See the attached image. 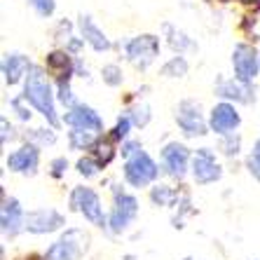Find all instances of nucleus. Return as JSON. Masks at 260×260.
Returning a JSON list of instances; mask_svg holds the SVG:
<instances>
[{
	"instance_id": "6ab92c4d",
	"label": "nucleus",
	"mask_w": 260,
	"mask_h": 260,
	"mask_svg": "<svg viewBox=\"0 0 260 260\" xmlns=\"http://www.w3.org/2000/svg\"><path fill=\"white\" fill-rule=\"evenodd\" d=\"M47 68L56 75V80H68L71 78V59L63 52H54V54L47 56Z\"/></svg>"
},
{
	"instance_id": "0eeeda50",
	"label": "nucleus",
	"mask_w": 260,
	"mask_h": 260,
	"mask_svg": "<svg viewBox=\"0 0 260 260\" xmlns=\"http://www.w3.org/2000/svg\"><path fill=\"white\" fill-rule=\"evenodd\" d=\"M176 122H178V127L183 129L185 136H202V134H206V124H204V117H202L200 103L194 101H183L178 106Z\"/></svg>"
},
{
	"instance_id": "f03ea898",
	"label": "nucleus",
	"mask_w": 260,
	"mask_h": 260,
	"mask_svg": "<svg viewBox=\"0 0 260 260\" xmlns=\"http://www.w3.org/2000/svg\"><path fill=\"white\" fill-rule=\"evenodd\" d=\"M87 242H89V235L78 228L68 230L66 235L61 237L59 242H54L47 248L45 258L47 260H80L87 251Z\"/></svg>"
},
{
	"instance_id": "a211bd4d",
	"label": "nucleus",
	"mask_w": 260,
	"mask_h": 260,
	"mask_svg": "<svg viewBox=\"0 0 260 260\" xmlns=\"http://www.w3.org/2000/svg\"><path fill=\"white\" fill-rule=\"evenodd\" d=\"M218 94L225 99H235V101L248 103L251 101V89H248V82H242V80H230V82H220L218 87Z\"/></svg>"
},
{
	"instance_id": "aec40b11",
	"label": "nucleus",
	"mask_w": 260,
	"mask_h": 260,
	"mask_svg": "<svg viewBox=\"0 0 260 260\" xmlns=\"http://www.w3.org/2000/svg\"><path fill=\"white\" fill-rule=\"evenodd\" d=\"M94 134L96 132H89V129H73L71 132V148L73 150H85V148L96 145Z\"/></svg>"
},
{
	"instance_id": "20e7f679",
	"label": "nucleus",
	"mask_w": 260,
	"mask_h": 260,
	"mask_svg": "<svg viewBox=\"0 0 260 260\" xmlns=\"http://www.w3.org/2000/svg\"><path fill=\"white\" fill-rule=\"evenodd\" d=\"M71 209L73 211H80L82 216L94 223L96 228H103L106 225V216H103V206L99 194L91 188H75L71 194Z\"/></svg>"
},
{
	"instance_id": "7ed1b4c3",
	"label": "nucleus",
	"mask_w": 260,
	"mask_h": 260,
	"mask_svg": "<svg viewBox=\"0 0 260 260\" xmlns=\"http://www.w3.org/2000/svg\"><path fill=\"white\" fill-rule=\"evenodd\" d=\"M124 178L132 183L134 188H145L148 183H152L157 178V164L152 162L148 152L139 150L136 155L127 157V164H124Z\"/></svg>"
},
{
	"instance_id": "39448f33",
	"label": "nucleus",
	"mask_w": 260,
	"mask_h": 260,
	"mask_svg": "<svg viewBox=\"0 0 260 260\" xmlns=\"http://www.w3.org/2000/svg\"><path fill=\"white\" fill-rule=\"evenodd\" d=\"M159 52V40L155 36H139L127 45V56L136 68L150 66Z\"/></svg>"
},
{
	"instance_id": "2eb2a0df",
	"label": "nucleus",
	"mask_w": 260,
	"mask_h": 260,
	"mask_svg": "<svg viewBox=\"0 0 260 260\" xmlns=\"http://www.w3.org/2000/svg\"><path fill=\"white\" fill-rule=\"evenodd\" d=\"M66 124H71L73 129H89V132H101L103 129L101 117L87 106H75L66 115Z\"/></svg>"
},
{
	"instance_id": "58836bf2",
	"label": "nucleus",
	"mask_w": 260,
	"mask_h": 260,
	"mask_svg": "<svg viewBox=\"0 0 260 260\" xmlns=\"http://www.w3.org/2000/svg\"><path fill=\"white\" fill-rule=\"evenodd\" d=\"M242 3H255V0H242Z\"/></svg>"
},
{
	"instance_id": "ea45409f",
	"label": "nucleus",
	"mask_w": 260,
	"mask_h": 260,
	"mask_svg": "<svg viewBox=\"0 0 260 260\" xmlns=\"http://www.w3.org/2000/svg\"><path fill=\"white\" fill-rule=\"evenodd\" d=\"M225 3H228V0H225Z\"/></svg>"
},
{
	"instance_id": "393cba45",
	"label": "nucleus",
	"mask_w": 260,
	"mask_h": 260,
	"mask_svg": "<svg viewBox=\"0 0 260 260\" xmlns=\"http://www.w3.org/2000/svg\"><path fill=\"white\" fill-rule=\"evenodd\" d=\"M99 169H101V162H99V159H94V157H82L78 162V171L82 176H87V178H89V176H96Z\"/></svg>"
},
{
	"instance_id": "cd10ccee",
	"label": "nucleus",
	"mask_w": 260,
	"mask_h": 260,
	"mask_svg": "<svg viewBox=\"0 0 260 260\" xmlns=\"http://www.w3.org/2000/svg\"><path fill=\"white\" fill-rule=\"evenodd\" d=\"M248 171H251V174L255 176V178H258L260 181V141L258 143H255V148H253V155H251V157H248Z\"/></svg>"
},
{
	"instance_id": "7c9ffc66",
	"label": "nucleus",
	"mask_w": 260,
	"mask_h": 260,
	"mask_svg": "<svg viewBox=\"0 0 260 260\" xmlns=\"http://www.w3.org/2000/svg\"><path fill=\"white\" fill-rule=\"evenodd\" d=\"M129 124H132V117H120V122H117V127H115V134H113V139L120 141L124 139L129 134Z\"/></svg>"
},
{
	"instance_id": "4be33fe9",
	"label": "nucleus",
	"mask_w": 260,
	"mask_h": 260,
	"mask_svg": "<svg viewBox=\"0 0 260 260\" xmlns=\"http://www.w3.org/2000/svg\"><path fill=\"white\" fill-rule=\"evenodd\" d=\"M185 73H188V63H185V59H181V56H174V59L162 68V75H167V78H181Z\"/></svg>"
},
{
	"instance_id": "f3484780",
	"label": "nucleus",
	"mask_w": 260,
	"mask_h": 260,
	"mask_svg": "<svg viewBox=\"0 0 260 260\" xmlns=\"http://www.w3.org/2000/svg\"><path fill=\"white\" fill-rule=\"evenodd\" d=\"M80 28H82V36H85V40L94 49H96V52H106V49L110 47L108 38L103 36L101 30L94 26V21H91L89 17H80Z\"/></svg>"
},
{
	"instance_id": "f704fd0d",
	"label": "nucleus",
	"mask_w": 260,
	"mask_h": 260,
	"mask_svg": "<svg viewBox=\"0 0 260 260\" xmlns=\"http://www.w3.org/2000/svg\"><path fill=\"white\" fill-rule=\"evenodd\" d=\"M139 150H141V145L134 143V141H129V143L122 145V155H124V157H132V155H136Z\"/></svg>"
},
{
	"instance_id": "dca6fc26",
	"label": "nucleus",
	"mask_w": 260,
	"mask_h": 260,
	"mask_svg": "<svg viewBox=\"0 0 260 260\" xmlns=\"http://www.w3.org/2000/svg\"><path fill=\"white\" fill-rule=\"evenodd\" d=\"M26 71H30V66H28V59H26V56H21V54L7 56L5 63H3V73H5V82H7V85H17Z\"/></svg>"
},
{
	"instance_id": "f8f14e48",
	"label": "nucleus",
	"mask_w": 260,
	"mask_h": 260,
	"mask_svg": "<svg viewBox=\"0 0 260 260\" xmlns=\"http://www.w3.org/2000/svg\"><path fill=\"white\" fill-rule=\"evenodd\" d=\"M0 223H3V232L10 237H14L21 228H26V218L24 211L14 197L3 194V213H0Z\"/></svg>"
},
{
	"instance_id": "4468645a",
	"label": "nucleus",
	"mask_w": 260,
	"mask_h": 260,
	"mask_svg": "<svg viewBox=\"0 0 260 260\" xmlns=\"http://www.w3.org/2000/svg\"><path fill=\"white\" fill-rule=\"evenodd\" d=\"M237 127H239V113L230 103H218L211 110V129L216 134H230Z\"/></svg>"
},
{
	"instance_id": "c85d7f7f",
	"label": "nucleus",
	"mask_w": 260,
	"mask_h": 260,
	"mask_svg": "<svg viewBox=\"0 0 260 260\" xmlns=\"http://www.w3.org/2000/svg\"><path fill=\"white\" fill-rule=\"evenodd\" d=\"M30 5L36 7L38 14H43V17H49L54 12V0H30Z\"/></svg>"
},
{
	"instance_id": "1a4fd4ad",
	"label": "nucleus",
	"mask_w": 260,
	"mask_h": 260,
	"mask_svg": "<svg viewBox=\"0 0 260 260\" xmlns=\"http://www.w3.org/2000/svg\"><path fill=\"white\" fill-rule=\"evenodd\" d=\"M63 225V216L56 209H38L26 216V230L33 235H47Z\"/></svg>"
},
{
	"instance_id": "f257e3e1",
	"label": "nucleus",
	"mask_w": 260,
	"mask_h": 260,
	"mask_svg": "<svg viewBox=\"0 0 260 260\" xmlns=\"http://www.w3.org/2000/svg\"><path fill=\"white\" fill-rule=\"evenodd\" d=\"M24 99H28V101L43 113L45 120H47L52 127L59 124V120H56V110H54V99H52V89H49V82H47V78H45V73L40 71V68H30L28 71Z\"/></svg>"
},
{
	"instance_id": "e433bc0d",
	"label": "nucleus",
	"mask_w": 260,
	"mask_h": 260,
	"mask_svg": "<svg viewBox=\"0 0 260 260\" xmlns=\"http://www.w3.org/2000/svg\"><path fill=\"white\" fill-rule=\"evenodd\" d=\"M12 127L7 124V120H3V143H7V139H12Z\"/></svg>"
},
{
	"instance_id": "4c0bfd02",
	"label": "nucleus",
	"mask_w": 260,
	"mask_h": 260,
	"mask_svg": "<svg viewBox=\"0 0 260 260\" xmlns=\"http://www.w3.org/2000/svg\"><path fill=\"white\" fill-rule=\"evenodd\" d=\"M17 260H47L45 255H38V253H28V255H24V258H17Z\"/></svg>"
},
{
	"instance_id": "bb28decb",
	"label": "nucleus",
	"mask_w": 260,
	"mask_h": 260,
	"mask_svg": "<svg viewBox=\"0 0 260 260\" xmlns=\"http://www.w3.org/2000/svg\"><path fill=\"white\" fill-rule=\"evenodd\" d=\"M132 120L136 122L139 127H145L148 120H150V110H148V106H136V108L132 110Z\"/></svg>"
},
{
	"instance_id": "6e6552de",
	"label": "nucleus",
	"mask_w": 260,
	"mask_h": 260,
	"mask_svg": "<svg viewBox=\"0 0 260 260\" xmlns=\"http://www.w3.org/2000/svg\"><path fill=\"white\" fill-rule=\"evenodd\" d=\"M192 176L200 185L213 183L223 176V171H220V167H218L216 157H213V152L209 150V148H200V150H197L194 162H192Z\"/></svg>"
},
{
	"instance_id": "5701e85b",
	"label": "nucleus",
	"mask_w": 260,
	"mask_h": 260,
	"mask_svg": "<svg viewBox=\"0 0 260 260\" xmlns=\"http://www.w3.org/2000/svg\"><path fill=\"white\" fill-rule=\"evenodd\" d=\"M94 148H96V159L101 162V167L110 164V159L115 157V148H113L110 141H101V143H96Z\"/></svg>"
},
{
	"instance_id": "a878e982",
	"label": "nucleus",
	"mask_w": 260,
	"mask_h": 260,
	"mask_svg": "<svg viewBox=\"0 0 260 260\" xmlns=\"http://www.w3.org/2000/svg\"><path fill=\"white\" fill-rule=\"evenodd\" d=\"M103 82L110 87H117L122 82V71L117 66H106L103 68Z\"/></svg>"
},
{
	"instance_id": "c756f323",
	"label": "nucleus",
	"mask_w": 260,
	"mask_h": 260,
	"mask_svg": "<svg viewBox=\"0 0 260 260\" xmlns=\"http://www.w3.org/2000/svg\"><path fill=\"white\" fill-rule=\"evenodd\" d=\"M49 169H52V171H49V174L54 176V178H61V176L66 174V169H68V162H66V157H56L54 162L49 164Z\"/></svg>"
},
{
	"instance_id": "b1692460",
	"label": "nucleus",
	"mask_w": 260,
	"mask_h": 260,
	"mask_svg": "<svg viewBox=\"0 0 260 260\" xmlns=\"http://www.w3.org/2000/svg\"><path fill=\"white\" fill-rule=\"evenodd\" d=\"M164 30L169 33V43L174 49H188V47H194L192 43H190L188 38L183 36V33H178V30H174L171 26H164Z\"/></svg>"
},
{
	"instance_id": "a19ab883",
	"label": "nucleus",
	"mask_w": 260,
	"mask_h": 260,
	"mask_svg": "<svg viewBox=\"0 0 260 260\" xmlns=\"http://www.w3.org/2000/svg\"><path fill=\"white\" fill-rule=\"evenodd\" d=\"M188 260H190V258H188Z\"/></svg>"
},
{
	"instance_id": "ddd939ff",
	"label": "nucleus",
	"mask_w": 260,
	"mask_h": 260,
	"mask_svg": "<svg viewBox=\"0 0 260 260\" xmlns=\"http://www.w3.org/2000/svg\"><path fill=\"white\" fill-rule=\"evenodd\" d=\"M38 159H40V152L33 143H26L24 148H19L17 152H12L7 157V169L10 171H19V174H36Z\"/></svg>"
},
{
	"instance_id": "2f4dec72",
	"label": "nucleus",
	"mask_w": 260,
	"mask_h": 260,
	"mask_svg": "<svg viewBox=\"0 0 260 260\" xmlns=\"http://www.w3.org/2000/svg\"><path fill=\"white\" fill-rule=\"evenodd\" d=\"M30 139L40 141V143H54L56 136L52 132H45V129H36V132H30Z\"/></svg>"
},
{
	"instance_id": "72a5a7b5",
	"label": "nucleus",
	"mask_w": 260,
	"mask_h": 260,
	"mask_svg": "<svg viewBox=\"0 0 260 260\" xmlns=\"http://www.w3.org/2000/svg\"><path fill=\"white\" fill-rule=\"evenodd\" d=\"M237 148H239V139H237V136H230V139L223 143L225 155H237Z\"/></svg>"
},
{
	"instance_id": "423d86ee",
	"label": "nucleus",
	"mask_w": 260,
	"mask_h": 260,
	"mask_svg": "<svg viewBox=\"0 0 260 260\" xmlns=\"http://www.w3.org/2000/svg\"><path fill=\"white\" fill-rule=\"evenodd\" d=\"M139 213V202L132 194H122L115 192V206H113V213H110V230L113 232H122L132 223Z\"/></svg>"
},
{
	"instance_id": "c9c22d12",
	"label": "nucleus",
	"mask_w": 260,
	"mask_h": 260,
	"mask_svg": "<svg viewBox=\"0 0 260 260\" xmlns=\"http://www.w3.org/2000/svg\"><path fill=\"white\" fill-rule=\"evenodd\" d=\"M12 108L17 110V115L21 117V120H28V117H30V113L24 108V106H21V99H14V101H12Z\"/></svg>"
},
{
	"instance_id": "473e14b6",
	"label": "nucleus",
	"mask_w": 260,
	"mask_h": 260,
	"mask_svg": "<svg viewBox=\"0 0 260 260\" xmlns=\"http://www.w3.org/2000/svg\"><path fill=\"white\" fill-rule=\"evenodd\" d=\"M59 99L63 103H68V106L73 103V94H71V89H68V80H61L59 82Z\"/></svg>"
},
{
	"instance_id": "9d476101",
	"label": "nucleus",
	"mask_w": 260,
	"mask_h": 260,
	"mask_svg": "<svg viewBox=\"0 0 260 260\" xmlns=\"http://www.w3.org/2000/svg\"><path fill=\"white\" fill-rule=\"evenodd\" d=\"M232 66H235L237 80L251 82V80L258 75V56H255V49L248 47V45H237L235 52H232Z\"/></svg>"
},
{
	"instance_id": "412c9836",
	"label": "nucleus",
	"mask_w": 260,
	"mask_h": 260,
	"mask_svg": "<svg viewBox=\"0 0 260 260\" xmlns=\"http://www.w3.org/2000/svg\"><path fill=\"white\" fill-rule=\"evenodd\" d=\"M176 197H178V192H176L174 188H169V185H157V188H152V192H150V200L159 206L174 204Z\"/></svg>"
},
{
	"instance_id": "9b49d317",
	"label": "nucleus",
	"mask_w": 260,
	"mask_h": 260,
	"mask_svg": "<svg viewBox=\"0 0 260 260\" xmlns=\"http://www.w3.org/2000/svg\"><path fill=\"white\" fill-rule=\"evenodd\" d=\"M188 157L190 152L185 145L181 143H169L162 150V162L167 174L174 176V178H183L185 176V169H188Z\"/></svg>"
}]
</instances>
